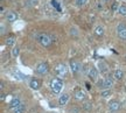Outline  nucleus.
I'll return each instance as SVG.
<instances>
[{
	"instance_id": "nucleus-1",
	"label": "nucleus",
	"mask_w": 126,
	"mask_h": 113,
	"mask_svg": "<svg viewBox=\"0 0 126 113\" xmlns=\"http://www.w3.org/2000/svg\"><path fill=\"white\" fill-rule=\"evenodd\" d=\"M50 89L55 95H59L63 89V81L59 77H55L50 81Z\"/></svg>"
},
{
	"instance_id": "nucleus-2",
	"label": "nucleus",
	"mask_w": 126,
	"mask_h": 113,
	"mask_svg": "<svg viewBox=\"0 0 126 113\" xmlns=\"http://www.w3.org/2000/svg\"><path fill=\"white\" fill-rule=\"evenodd\" d=\"M37 42H39L42 47H45V48H49L50 45H51V37H49L47 34L41 33V34L37 35Z\"/></svg>"
},
{
	"instance_id": "nucleus-3",
	"label": "nucleus",
	"mask_w": 126,
	"mask_h": 113,
	"mask_svg": "<svg viewBox=\"0 0 126 113\" xmlns=\"http://www.w3.org/2000/svg\"><path fill=\"white\" fill-rule=\"evenodd\" d=\"M35 72L37 73V75H41V76L47 75V73L49 72V65H48V63H46V62L39 63L35 68Z\"/></svg>"
},
{
	"instance_id": "nucleus-4",
	"label": "nucleus",
	"mask_w": 126,
	"mask_h": 113,
	"mask_svg": "<svg viewBox=\"0 0 126 113\" xmlns=\"http://www.w3.org/2000/svg\"><path fill=\"white\" fill-rule=\"evenodd\" d=\"M55 73L59 76V78L60 77H64L65 75H67V65L65 64H63V63H60V64H57L56 67H55Z\"/></svg>"
},
{
	"instance_id": "nucleus-5",
	"label": "nucleus",
	"mask_w": 126,
	"mask_h": 113,
	"mask_svg": "<svg viewBox=\"0 0 126 113\" xmlns=\"http://www.w3.org/2000/svg\"><path fill=\"white\" fill-rule=\"evenodd\" d=\"M70 70H71V72L74 75H77V73L81 71V63L79 62H77L76 59H70Z\"/></svg>"
},
{
	"instance_id": "nucleus-6",
	"label": "nucleus",
	"mask_w": 126,
	"mask_h": 113,
	"mask_svg": "<svg viewBox=\"0 0 126 113\" xmlns=\"http://www.w3.org/2000/svg\"><path fill=\"white\" fill-rule=\"evenodd\" d=\"M117 34L118 37L123 41H126V26L124 23H119L117 27Z\"/></svg>"
},
{
	"instance_id": "nucleus-7",
	"label": "nucleus",
	"mask_w": 126,
	"mask_h": 113,
	"mask_svg": "<svg viewBox=\"0 0 126 113\" xmlns=\"http://www.w3.org/2000/svg\"><path fill=\"white\" fill-rule=\"evenodd\" d=\"M74 97L78 101H83V100L85 99V92L83 90H81V89H76L75 92H74Z\"/></svg>"
},
{
	"instance_id": "nucleus-8",
	"label": "nucleus",
	"mask_w": 126,
	"mask_h": 113,
	"mask_svg": "<svg viewBox=\"0 0 126 113\" xmlns=\"http://www.w3.org/2000/svg\"><path fill=\"white\" fill-rule=\"evenodd\" d=\"M120 109V103L118 101V100H110L109 101V110L110 111H112V112H116L118 110Z\"/></svg>"
},
{
	"instance_id": "nucleus-9",
	"label": "nucleus",
	"mask_w": 126,
	"mask_h": 113,
	"mask_svg": "<svg viewBox=\"0 0 126 113\" xmlns=\"http://www.w3.org/2000/svg\"><path fill=\"white\" fill-rule=\"evenodd\" d=\"M88 76L90 78L91 81L97 82V78H98V69L97 68H91L88 72Z\"/></svg>"
},
{
	"instance_id": "nucleus-10",
	"label": "nucleus",
	"mask_w": 126,
	"mask_h": 113,
	"mask_svg": "<svg viewBox=\"0 0 126 113\" xmlns=\"http://www.w3.org/2000/svg\"><path fill=\"white\" fill-rule=\"evenodd\" d=\"M20 104H21V101H20V99H19L18 97H16V98H13V99L9 101V104H8V110H12V111H13V110L16 109V107H18Z\"/></svg>"
},
{
	"instance_id": "nucleus-11",
	"label": "nucleus",
	"mask_w": 126,
	"mask_h": 113,
	"mask_svg": "<svg viewBox=\"0 0 126 113\" xmlns=\"http://www.w3.org/2000/svg\"><path fill=\"white\" fill-rule=\"evenodd\" d=\"M29 86L33 90H39L41 87V82L39 79H36V78H32L31 82H29Z\"/></svg>"
},
{
	"instance_id": "nucleus-12",
	"label": "nucleus",
	"mask_w": 126,
	"mask_h": 113,
	"mask_svg": "<svg viewBox=\"0 0 126 113\" xmlns=\"http://www.w3.org/2000/svg\"><path fill=\"white\" fill-rule=\"evenodd\" d=\"M98 68H99V72L102 73H106L109 71V65L104 61H99L98 62Z\"/></svg>"
},
{
	"instance_id": "nucleus-13",
	"label": "nucleus",
	"mask_w": 126,
	"mask_h": 113,
	"mask_svg": "<svg viewBox=\"0 0 126 113\" xmlns=\"http://www.w3.org/2000/svg\"><path fill=\"white\" fill-rule=\"evenodd\" d=\"M69 100V93H62V96H60L59 98V105L60 106H65Z\"/></svg>"
},
{
	"instance_id": "nucleus-14",
	"label": "nucleus",
	"mask_w": 126,
	"mask_h": 113,
	"mask_svg": "<svg viewBox=\"0 0 126 113\" xmlns=\"http://www.w3.org/2000/svg\"><path fill=\"white\" fill-rule=\"evenodd\" d=\"M6 20L8 21V22H14V21H16L18 20V14L15 13V12H8V13L6 14Z\"/></svg>"
},
{
	"instance_id": "nucleus-15",
	"label": "nucleus",
	"mask_w": 126,
	"mask_h": 113,
	"mask_svg": "<svg viewBox=\"0 0 126 113\" xmlns=\"http://www.w3.org/2000/svg\"><path fill=\"white\" fill-rule=\"evenodd\" d=\"M114 84V82H113V78L112 77H106V78H104V90L105 89H111Z\"/></svg>"
},
{
	"instance_id": "nucleus-16",
	"label": "nucleus",
	"mask_w": 126,
	"mask_h": 113,
	"mask_svg": "<svg viewBox=\"0 0 126 113\" xmlns=\"http://www.w3.org/2000/svg\"><path fill=\"white\" fill-rule=\"evenodd\" d=\"M123 77H124V72H123L120 69L114 70V72H113V75H112V78L114 81H122Z\"/></svg>"
},
{
	"instance_id": "nucleus-17",
	"label": "nucleus",
	"mask_w": 126,
	"mask_h": 113,
	"mask_svg": "<svg viewBox=\"0 0 126 113\" xmlns=\"http://www.w3.org/2000/svg\"><path fill=\"white\" fill-rule=\"evenodd\" d=\"M26 110H27L26 104H25V103H21V104L19 105L16 109L13 110V113H25V112H26Z\"/></svg>"
},
{
	"instance_id": "nucleus-18",
	"label": "nucleus",
	"mask_w": 126,
	"mask_h": 113,
	"mask_svg": "<svg viewBox=\"0 0 126 113\" xmlns=\"http://www.w3.org/2000/svg\"><path fill=\"white\" fill-rule=\"evenodd\" d=\"M94 34H96V36L98 37H102L104 35V27L103 26H97V27L94 28Z\"/></svg>"
},
{
	"instance_id": "nucleus-19",
	"label": "nucleus",
	"mask_w": 126,
	"mask_h": 113,
	"mask_svg": "<svg viewBox=\"0 0 126 113\" xmlns=\"http://www.w3.org/2000/svg\"><path fill=\"white\" fill-rule=\"evenodd\" d=\"M14 43H15V37L14 36H9L6 39V41H5V44L7 45V47H13Z\"/></svg>"
},
{
	"instance_id": "nucleus-20",
	"label": "nucleus",
	"mask_w": 126,
	"mask_h": 113,
	"mask_svg": "<svg viewBox=\"0 0 126 113\" xmlns=\"http://www.w3.org/2000/svg\"><path fill=\"white\" fill-rule=\"evenodd\" d=\"M109 96H111V90L110 89H105V90L100 91V97L102 98H108Z\"/></svg>"
},
{
	"instance_id": "nucleus-21",
	"label": "nucleus",
	"mask_w": 126,
	"mask_h": 113,
	"mask_svg": "<svg viewBox=\"0 0 126 113\" xmlns=\"http://www.w3.org/2000/svg\"><path fill=\"white\" fill-rule=\"evenodd\" d=\"M82 109L84 110V111H86V112H89L92 109V104H91L90 101H86V103H84V104L82 105Z\"/></svg>"
},
{
	"instance_id": "nucleus-22",
	"label": "nucleus",
	"mask_w": 126,
	"mask_h": 113,
	"mask_svg": "<svg viewBox=\"0 0 126 113\" xmlns=\"http://www.w3.org/2000/svg\"><path fill=\"white\" fill-rule=\"evenodd\" d=\"M19 53H20V48H19V47H13V49H12V51H11V54H12L13 57L19 56Z\"/></svg>"
},
{
	"instance_id": "nucleus-23",
	"label": "nucleus",
	"mask_w": 126,
	"mask_h": 113,
	"mask_svg": "<svg viewBox=\"0 0 126 113\" xmlns=\"http://www.w3.org/2000/svg\"><path fill=\"white\" fill-rule=\"evenodd\" d=\"M88 2V0H75V5L77 7H83Z\"/></svg>"
},
{
	"instance_id": "nucleus-24",
	"label": "nucleus",
	"mask_w": 126,
	"mask_h": 113,
	"mask_svg": "<svg viewBox=\"0 0 126 113\" xmlns=\"http://www.w3.org/2000/svg\"><path fill=\"white\" fill-rule=\"evenodd\" d=\"M69 34H70L71 36H77V35H78V29H77L76 27H71L70 30H69Z\"/></svg>"
},
{
	"instance_id": "nucleus-25",
	"label": "nucleus",
	"mask_w": 126,
	"mask_h": 113,
	"mask_svg": "<svg viewBox=\"0 0 126 113\" xmlns=\"http://www.w3.org/2000/svg\"><path fill=\"white\" fill-rule=\"evenodd\" d=\"M118 13L120 14V15H126V6H125V5H122V6H119Z\"/></svg>"
},
{
	"instance_id": "nucleus-26",
	"label": "nucleus",
	"mask_w": 126,
	"mask_h": 113,
	"mask_svg": "<svg viewBox=\"0 0 126 113\" xmlns=\"http://www.w3.org/2000/svg\"><path fill=\"white\" fill-rule=\"evenodd\" d=\"M36 2H37V0H26L25 5H26L27 7H32V6H35Z\"/></svg>"
},
{
	"instance_id": "nucleus-27",
	"label": "nucleus",
	"mask_w": 126,
	"mask_h": 113,
	"mask_svg": "<svg viewBox=\"0 0 126 113\" xmlns=\"http://www.w3.org/2000/svg\"><path fill=\"white\" fill-rule=\"evenodd\" d=\"M97 87L104 90V79H99V81H97Z\"/></svg>"
},
{
	"instance_id": "nucleus-28",
	"label": "nucleus",
	"mask_w": 126,
	"mask_h": 113,
	"mask_svg": "<svg viewBox=\"0 0 126 113\" xmlns=\"http://www.w3.org/2000/svg\"><path fill=\"white\" fill-rule=\"evenodd\" d=\"M111 9H112V12H118V9H119V6H118V2L116 1V2H113L112 7H111Z\"/></svg>"
},
{
	"instance_id": "nucleus-29",
	"label": "nucleus",
	"mask_w": 126,
	"mask_h": 113,
	"mask_svg": "<svg viewBox=\"0 0 126 113\" xmlns=\"http://www.w3.org/2000/svg\"><path fill=\"white\" fill-rule=\"evenodd\" d=\"M50 4L53 5L55 8H57L60 11V7H59V5H57V2H56V0H50Z\"/></svg>"
},
{
	"instance_id": "nucleus-30",
	"label": "nucleus",
	"mask_w": 126,
	"mask_h": 113,
	"mask_svg": "<svg viewBox=\"0 0 126 113\" xmlns=\"http://www.w3.org/2000/svg\"><path fill=\"white\" fill-rule=\"evenodd\" d=\"M5 98H6V93L1 91V95H0V99H1V101H4V100H5Z\"/></svg>"
},
{
	"instance_id": "nucleus-31",
	"label": "nucleus",
	"mask_w": 126,
	"mask_h": 113,
	"mask_svg": "<svg viewBox=\"0 0 126 113\" xmlns=\"http://www.w3.org/2000/svg\"><path fill=\"white\" fill-rule=\"evenodd\" d=\"M0 33H1V35H4L5 34V25L4 23H1V32Z\"/></svg>"
},
{
	"instance_id": "nucleus-32",
	"label": "nucleus",
	"mask_w": 126,
	"mask_h": 113,
	"mask_svg": "<svg viewBox=\"0 0 126 113\" xmlns=\"http://www.w3.org/2000/svg\"><path fill=\"white\" fill-rule=\"evenodd\" d=\"M85 86H86V89H88V90H91V84H89L88 82L85 83Z\"/></svg>"
},
{
	"instance_id": "nucleus-33",
	"label": "nucleus",
	"mask_w": 126,
	"mask_h": 113,
	"mask_svg": "<svg viewBox=\"0 0 126 113\" xmlns=\"http://www.w3.org/2000/svg\"><path fill=\"white\" fill-rule=\"evenodd\" d=\"M4 87H5V83L4 82H1V83H0V89H1V91L4 90Z\"/></svg>"
},
{
	"instance_id": "nucleus-34",
	"label": "nucleus",
	"mask_w": 126,
	"mask_h": 113,
	"mask_svg": "<svg viewBox=\"0 0 126 113\" xmlns=\"http://www.w3.org/2000/svg\"><path fill=\"white\" fill-rule=\"evenodd\" d=\"M5 59H6V61L8 59V54H7V53H6V55L4 54V61H5Z\"/></svg>"
},
{
	"instance_id": "nucleus-35",
	"label": "nucleus",
	"mask_w": 126,
	"mask_h": 113,
	"mask_svg": "<svg viewBox=\"0 0 126 113\" xmlns=\"http://www.w3.org/2000/svg\"><path fill=\"white\" fill-rule=\"evenodd\" d=\"M0 11H1V13H4V12H5V8H4V7H2V6L0 7Z\"/></svg>"
},
{
	"instance_id": "nucleus-36",
	"label": "nucleus",
	"mask_w": 126,
	"mask_h": 113,
	"mask_svg": "<svg viewBox=\"0 0 126 113\" xmlns=\"http://www.w3.org/2000/svg\"><path fill=\"white\" fill-rule=\"evenodd\" d=\"M125 58H126V55H125Z\"/></svg>"
}]
</instances>
